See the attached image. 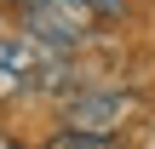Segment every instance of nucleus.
Listing matches in <instances>:
<instances>
[{"label": "nucleus", "instance_id": "20e7f679", "mask_svg": "<svg viewBox=\"0 0 155 149\" xmlns=\"http://www.w3.org/2000/svg\"><path fill=\"white\" fill-rule=\"evenodd\" d=\"M86 6L98 11V23H104V17H127V0H86Z\"/></svg>", "mask_w": 155, "mask_h": 149}, {"label": "nucleus", "instance_id": "423d86ee", "mask_svg": "<svg viewBox=\"0 0 155 149\" xmlns=\"http://www.w3.org/2000/svg\"><path fill=\"white\" fill-rule=\"evenodd\" d=\"M150 149H155V132H150Z\"/></svg>", "mask_w": 155, "mask_h": 149}, {"label": "nucleus", "instance_id": "f257e3e1", "mask_svg": "<svg viewBox=\"0 0 155 149\" xmlns=\"http://www.w3.org/2000/svg\"><path fill=\"white\" fill-rule=\"evenodd\" d=\"M23 29H29V40H40V46H52V52H75V46H86V34L98 29V11H92L86 0H40V6L23 17Z\"/></svg>", "mask_w": 155, "mask_h": 149}, {"label": "nucleus", "instance_id": "7ed1b4c3", "mask_svg": "<svg viewBox=\"0 0 155 149\" xmlns=\"http://www.w3.org/2000/svg\"><path fill=\"white\" fill-rule=\"evenodd\" d=\"M46 149H115V138H98V132H75V126H63Z\"/></svg>", "mask_w": 155, "mask_h": 149}, {"label": "nucleus", "instance_id": "f03ea898", "mask_svg": "<svg viewBox=\"0 0 155 149\" xmlns=\"http://www.w3.org/2000/svg\"><path fill=\"white\" fill-rule=\"evenodd\" d=\"M132 109H138V98H127V92H81V98H69L63 121H69L75 132L115 138V132L127 126V115H132Z\"/></svg>", "mask_w": 155, "mask_h": 149}, {"label": "nucleus", "instance_id": "39448f33", "mask_svg": "<svg viewBox=\"0 0 155 149\" xmlns=\"http://www.w3.org/2000/svg\"><path fill=\"white\" fill-rule=\"evenodd\" d=\"M0 6H17V11H23V17H29V11H35V6H40V0H0Z\"/></svg>", "mask_w": 155, "mask_h": 149}]
</instances>
